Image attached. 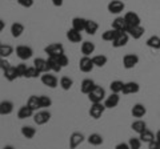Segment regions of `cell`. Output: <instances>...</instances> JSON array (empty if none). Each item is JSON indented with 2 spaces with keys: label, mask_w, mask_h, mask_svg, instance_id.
Segmentation results:
<instances>
[{
  "label": "cell",
  "mask_w": 160,
  "mask_h": 149,
  "mask_svg": "<svg viewBox=\"0 0 160 149\" xmlns=\"http://www.w3.org/2000/svg\"><path fill=\"white\" fill-rule=\"evenodd\" d=\"M104 97H106V91H104V88L99 85H96L88 93V100L91 103H102L104 100Z\"/></svg>",
  "instance_id": "obj_1"
},
{
  "label": "cell",
  "mask_w": 160,
  "mask_h": 149,
  "mask_svg": "<svg viewBox=\"0 0 160 149\" xmlns=\"http://www.w3.org/2000/svg\"><path fill=\"white\" fill-rule=\"evenodd\" d=\"M106 109L107 108L103 103H92L91 108H89V116L92 118H95V120H98V118L102 117V115L104 113Z\"/></svg>",
  "instance_id": "obj_2"
},
{
  "label": "cell",
  "mask_w": 160,
  "mask_h": 149,
  "mask_svg": "<svg viewBox=\"0 0 160 149\" xmlns=\"http://www.w3.org/2000/svg\"><path fill=\"white\" fill-rule=\"evenodd\" d=\"M44 52H46L48 56L58 57L59 55L64 53V47L60 43H53V44H49V46H47L44 48Z\"/></svg>",
  "instance_id": "obj_3"
},
{
  "label": "cell",
  "mask_w": 160,
  "mask_h": 149,
  "mask_svg": "<svg viewBox=\"0 0 160 149\" xmlns=\"http://www.w3.org/2000/svg\"><path fill=\"white\" fill-rule=\"evenodd\" d=\"M49 118H51V113L46 109H43V111H36V113L33 115V121L38 124V125H44V124H47L49 121Z\"/></svg>",
  "instance_id": "obj_4"
},
{
  "label": "cell",
  "mask_w": 160,
  "mask_h": 149,
  "mask_svg": "<svg viewBox=\"0 0 160 149\" xmlns=\"http://www.w3.org/2000/svg\"><path fill=\"white\" fill-rule=\"evenodd\" d=\"M139 63V56L135 53H127L126 56L123 57V67L126 69H132L138 65Z\"/></svg>",
  "instance_id": "obj_5"
},
{
  "label": "cell",
  "mask_w": 160,
  "mask_h": 149,
  "mask_svg": "<svg viewBox=\"0 0 160 149\" xmlns=\"http://www.w3.org/2000/svg\"><path fill=\"white\" fill-rule=\"evenodd\" d=\"M108 12L109 13H113V15H119L120 12L124 11V8H126V4H124L122 0H112V2L108 3Z\"/></svg>",
  "instance_id": "obj_6"
},
{
  "label": "cell",
  "mask_w": 160,
  "mask_h": 149,
  "mask_svg": "<svg viewBox=\"0 0 160 149\" xmlns=\"http://www.w3.org/2000/svg\"><path fill=\"white\" fill-rule=\"evenodd\" d=\"M16 55L20 60H28V59L32 57L33 51H32V48L28 46H19V47H16Z\"/></svg>",
  "instance_id": "obj_7"
},
{
  "label": "cell",
  "mask_w": 160,
  "mask_h": 149,
  "mask_svg": "<svg viewBox=\"0 0 160 149\" xmlns=\"http://www.w3.org/2000/svg\"><path fill=\"white\" fill-rule=\"evenodd\" d=\"M95 67V64L92 61V59L89 57V56H83L82 59H80V61H79V68H80V71L84 72V73H88V72H91L92 69Z\"/></svg>",
  "instance_id": "obj_8"
},
{
  "label": "cell",
  "mask_w": 160,
  "mask_h": 149,
  "mask_svg": "<svg viewBox=\"0 0 160 149\" xmlns=\"http://www.w3.org/2000/svg\"><path fill=\"white\" fill-rule=\"evenodd\" d=\"M129 40V35L127 32H119V35L116 36V39L112 41V47L113 48H122L126 47L127 43Z\"/></svg>",
  "instance_id": "obj_9"
},
{
  "label": "cell",
  "mask_w": 160,
  "mask_h": 149,
  "mask_svg": "<svg viewBox=\"0 0 160 149\" xmlns=\"http://www.w3.org/2000/svg\"><path fill=\"white\" fill-rule=\"evenodd\" d=\"M40 80H42V83L44 84L46 87L48 88H56L58 87V79L55 74H49L48 72H46V74H43L42 77H40Z\"/></svg>",
  "instance_id": "obj_10"
},
{
  "label": "cell",
  "mask_w": 160,
  "mask_h": 149,
  "mask_svg": "<svg viewBox=\"0 0 160 149\" xmlns=\"http://www.w3.org/2000/svg\"><path fill=\"white\" fill-rule=\"evenodd\" d=\"M144 32H146V29H144L142 26H131V27H128L127 29V33L129 35V37H132L135 39V40H138V39H140L144 35Z\"/></svg>",
  "instance_id": "obj_11"
},
{
  "label": "cell",
  "mask_w": 160,
  "mask_h": 149,
  "mask_svg": "<svg viewBox=\"0 0 160 149\" xmlns=\"http://www.w3.org/2000/svg\"><path fill=\"white\" fill-rule=\"evenodd\" d=\"M140 91V85L135 81H128L124 83L123 85V95H132V93H138Z\"/></svg>",
  "instance_id": "obj_12"
},
{
  "label": "cell",
  "mask_w": 160,
  "mask_h": 149,
  "mask_svg": "<svg viewBox=\"0 0 160 149\" xmlns=\"http://www.w3.org/2000/svg\"><path fill=\"white\" fill-rule=\"evenodd\" d=\"M128 24L126 22V19H124V16H119L116 17L115 20L112 22V28L116 29V31H122V32H127L128 29Z\"/></svg>",
  "instance_id": "obj_13"
},
{
  "label": "cell",
  "mask_w": 160,
  "mask_h": 149,
  "mask_svg": "<svg viewBox=\"0 0 160 149\" xmlns=\"http://www.w3.org/2000/svg\"><path fill=\"white\" fill-rule=\"evenodd\" d=\"M84 141V136H83V133H80V132H73L71 137H69V148H78L80 144H82Z\"/></svg>",
  "instance_id": "obj_14"
},
{
  "label": "cell",
  "mask_w": 160,
  "mask_h": 149,
  "mask_svg": "<svg viewBox=\"0 0 160 149\" xmlns=\"http://www.w3.org/2000/svg\"><path fill=\"white\" fill-rule=\"evenodd\" d=\"M119 103H120V96H119V93L112 92L111 96H108V97L106 99V101H104V105H106V108L112 109V108H115V107H118Z\"/></svg>",
  "instance_id": "obj_15"
},
{
  "label": "cell",
  "mask_w": 160,
  "mask_h": 149,
  "mask_svg": "<svg viewBox=\"0 0 160 149\" xmlns=\"http://www.w3.org/2000/svg\"><path fill=\"white\" fill-rule=\"evenodd\" d=\"M131 113H132V116H133V117H136V118H142V117H144V115L147 113V108L144 107L143 104L138 103V104H135V105L132 107Z\"/></svg>",
  "instance_id": "obj_16"
},
{
  "label": "cell",
  "mask_w": 160,
  "mask_h": 149,
  "mask_svg": "<svg viewBox=\"0 0 160 149\" xmlns=\"http://www.w3.org/2000/svg\"><path fill=\"white\" fill-rule=\"evenodd\" d=\"M12 111H13V103L12 101L4 100V101L0 103V115H2V116L11 115Z\"/></svg>",
  "instance_id": "obj_17"
},
{
  "label": "cell",
  "mask_w": 160,
  "mask_h": 149,
  "mask_svg": "<svg viewBox=\"0 0 160 149\" xmlns=\"http://www.w3.org/2000/svg\"><path fill=\"white\" fill-rule=\"evenodd\" d=\"M124 19L129 27L131 26H139L140 24V16L136 13V12H127L124 15Z\"/></svg>",
  "instance_id": "obj_18"
},
{
  "label": "cell",
  "mask_w": 160,
  "mask_h": 149,
  "mask_svg": "<svg viewBox=\"0 0 160 149\" xmlns=\"http://www.w3.org/2000/svg\"><path fill=\"white\" fill-rule=\"evenodd\" d=\"M33 67L39 69L42 73H46L49 71V68H48V63L46 59H42V57H38V59H35L33 60Z\"/></svg>",
  "instance_id": "obj_19"
},
{
  "label": "cell",
  "mask_w": 160,
  "mask_h": 149,
  "mask_svg": "<svg viewBox=\"0 0 160 149\" xmlns=\"http://www.w3.org/2000/svg\"><path fill=\"white\" fill-rule=\"evenodd\" d=\"M67 39L71 43H80L82 41V32L80 31H76L75 28H71L67 31Z\"/></svg>",
  "instance_id": "obj_20"
},
{
  "label": "cell",
  "mask_w": 160,
  "mask_h": 149,
  "mask_svg": "<svg viewBox=\"0 0 160 149\" xmlns=\"http://www.w3.org/2000/svg\"><path fill=\"white\" fill-rule=\"evenodd\" d=\"M95 87H96V84H95L93 80H91V79H84L82 81V85H80V89H82V92L84 95H88Z\"/></svg>",
  "instance_id": "obj_21"
},
{
  "label": "cell",
  "mask_w": 160,
  "mask_h": 149,
  "mask_svg": "<svg viewBox=\"0 0 160 149\" xmlns=\"http://www.w3.org/2000/svg\"><path fill=\"white\" fill-rule=\"evenodd\" d=\"M131 129L133 132H136L138 135H140L142 132H144L147 129V123L146 121H143L142 118H138L136 121H133L132 124H131Z\"/></svg>",
  "instance_id": "obj_22"
},
{
  "label": "cell",
  "mask_w": 160,
  "mask_h": 149,
  "mask_svg": "<svg viewBox=\"0 0 160 149\" xmlns=\"http://www.w3.org/2000/svg\"><path fill=\"white\" fill-rule=\"evenodd\" d=\"M86 23H87V19L84 17H73L72 19V28H75L76 31L83 32L86 29Z\"/></svg>",
  "instance_id": "obj_23"
},
{
  "label": "cell",
  "mask_w": 160,
  "mask_h": 149,
  "mask_svg": "<svg viewBox=\"0 0 160 149\" xmlns=\"http://www.w3.org/2000/svg\"><path fill=\"white\" fill-rule=\"evenodd\" d=\"M47 63H48V68H49V71H52V72H60L62 71V65L59 64L58 61V59L56 57H52V56H48L47 59Z\"/></svg>",
  "instance_id": "obj_24"
},
{
  "label": "cell",
  "mask_w": 160,
  "mask_h": 149,
  "mask_svg": "<svg viewBox=\"0 0 160 149\" xmlns=\"http://www.w3.org/2000/svg\"><path fill=\"white\" fill-rule=\"evenodd\" d=\"M33 112H35L33 109H31L28 105H24L18 111V117L20 118V120H24V118H28V117L33 116Z\"/></svg>",
  "instance_id": "obj_25"
},
{
  "label": "cell",
  "mask_w": 160,
  "mask_h": 149,
  "mask_svg": "<svg viewBox=\"0 0 160 149\" xmlns=\"http://www.w3.org/2000/svg\"><path fill=\"white\" fill-rule=\"evenodd\" d=\"M119 32H122V31H116V29H108V31H106V32H103V35H102V39L104 41H113L115 39H116V36L119 35Z\"/></svg>",
  "instance_id": "obj_26"
},
{
  "label": "cell",
  "mask_w": 160,
  "mask_h": 149,
  "mask_svg": "<svg viewBox=\"0 0 160 149\" xmlns=\"http://www.w3.org/2000/svg\"><path fill=\"white\" fill-rule=\"evenodd\" d=\"M4 72V77L7 79L8 81H13V80H16V79L19 77L18 76V71H16V67H9L7 68L6 71H3Z\"/></svg>",
  "instance_id": "obj_27"
},
{
  "label": "cell",
  "mask_w": 160,
  "mask_h": 149,
  "mask_svg": "<svg viewBox=\"0 0 160 149\" xmlns=\"http://www.w3.org/2000/svg\"><path fill=\"white\" fill-rule=\"evenodd\" d=\"M24 32V26L22 23H13L12 26H11V33H12V36L13 37H20L23 35Z\"/></svg>",
  "instance_id": "obj_28"
},
{
  "label": "cell",
  "mask_w": 160,
  "mask_h": 149,
  "mask_svg": "<svg viewBox=\"0 0 160 149\" xmlns=\"http://www.w3.org/2000/svg\"><path fill=\"white\" fill-rule=\"evenodd\" d=\"M95 52V44L91 43V41H84L82 44V53L84 56H89Z\"/></svg>",
  "instance_id": "obj_29"
},
{
  "label": "cell",
  "mask_w": 160,
  "mask_h": 149,
  "mask_svg": "<svg viewBox=\"0 0 160 149\" xmlns=\"http://www.w3.org/2000/svg\"><path fill=\"white\" fill-rule=\"evenodd\" d=\"M98 29H99V24L95 22V20H87L86 23V31L88 35H95L98 32Z\"/></svg>",
  "instance_id": "obj_30"
},
{
  "label": "cell",
  "mask_w": 160,
  "mask_h": 149,
  "mask_svg": "<svg viewBox=\"0 0 160 149\" xmlns=\"http://www.w3.org/2000/svg\"><path fill=\"white\" fill-rule=\"evenodd\" d=\"M146 44H147V47L152 48V49H160V37L156 36V35H153V36L147 39Z\"/></svg>",
  "instance_id": "obj_31"
},
{
  "label": "cell",
  "mask_w": 160,
  "mask_h": 149,
  "mask_svg": "<svg viewBox=\"0 0 160 149\" xmlns=\"http://www.w3.org/2000/svg\"><path fill=\"white\" fill-rule=\"evenodd\" d=\"M88 142L91 145H95V147H99L103 144V136L99 135V133H92V135L88 136Z\"/></svg>",
  "instance_id": "obj_32"
},
{
  "label": "cell",
  "mask_w": 160,
  "mask_h": 149,
  "mask_svg": "<svg viewBox=\"0 0 160 149\" xmlns=\"http://www.w3.org/2000/svg\"><path fill=\"white\" fill-rule=\"evenodd\" d=\"M27 105L33 109L35 112L39 111V109H42V107H40V100H39V96H31L28 99V101H27Z\"/></svg>",
  "instance_id": "obj_33"
},
{
  "label": "cell",
  "mask_w": 160,
  "mask_h": 149,
  "mask_svg": "<svg viewBox=\"0 0 160 149\" xmlns=\"http://www.w3.org/2000/svg\"><path fill=\"white\" fill-rule=\"evenodd\" d=\"M22 135L26 138H33L35 135H36V129L31 125H24L22 128Z\"/></svg>",
  "instance_id": "obj_34"
},
{
  "label": "cell",
  "mask_w": 160,
  "mask_h": 149,
  "mask_svg": "<svg viewBox=\"0 0 160 149\" xmlns=\"http://www.w3.org/2000/svg\"><path fill=\"white\" fill-rule=\"evenodd\" d=\"M92 61H93V64H95V67H104L107 64V61H108V59H107V56H104V55H96V56H93L92 57Z\"/></svg>",
  "instance_id": "obj_35"
},
{
  "label": "cell",
  "mask_w": 160,
  "mask_h": 149,
  "mask_svg": "<svg viewBox=\"0 0 160 149\" xmlns=\"http://www.w3.org/2000/svg\"><path fill=\"white\" fill-rule=\"evenodd\" d=\"M60 87H62L64 91H69V89L72 88V85H73V80L72 79H69L68 76H63L62 79H60Z\"/></svg>",
  "instance_id": "obj_36"
},
{
  "label": "cell",
  "mask_w": 160,
  "mask_h": 149,
  "mask_svg": "<svg viewBox=\"0 0 160 149\" xmlns=\"http://www.w3.org/2000/svg\"><path fill=\"white\" fill-rule=\"evenodd\" d=\"M139 137H140V140H142L143 142H151L152 140H155V135H153V132H151V131H148V129H146L144 132H142L139 135Z\"/></svg>",
  "instance_id": "obj_37"
},
{
  "label": "cell",
  "mask_w": 160,
  "mask_h": 149,
  "mask_svg": "<svg viewBox=\"0 0 160 149\" xmlns=\"http://www.w3.org/2000/svg\"><path fill=\"white\" fill-rule=\"evenodd\" d=\"M123 85H124L123 81H120V80H113L111 84H109V89H111V92L120 93V92L123 91Z\"/></svg>",
  "instance_id": "obj_38"
},
{
  "label": "cell",
  "mask_w": 160,
  "mask_h": 149,
  "mask_svg": "<svg viewBox=\"0 0 160 149\" xmlns=\"http://www.w3.org/2000/svg\"><path fill=\"white\" fill-rule=\"evenodd\" d=\"M13 53V48L11 46H3L0 47V56H2L3 59H7L8 56H11V55Z\"/></svg>",
  "instance_id": "obj_39"
},
{
  "label": "cell",
  "mask_w": 160,
  "mask_h": 149,
  "mask_svg": "<svg viewBox=\"0 0 160 149\" xmlns=\"http://www.w3.org/2000/svg\"><path fill=\"white\" fill-rule=\"evenodd\" d=\"M40 73H42V72H40L39 69H36L35 67H28L26 74H24V77H26V79H36Z\"/></svg>",
  "instance_id": "obj_40"
},
{
  "label": "cell",
  "mask_w": 160,
  "mask_h": 149,
  "mask_svg": "<svg viewBox=\"0 0 160 149\" xmlns=\"http://www.w3.org/2000/svg\"><path fill=\"white\" fill-rule=\"evenodd\" d=\"M39 100H40V107H42V109H47L48 107L52 105V100L46 95L39 96Z\"/></svg>",
  "instance_id": "obj_41"
},
{
  "label": "cell",
  "mask_w": 160,
  "mask_h": 149,
  "mask_svg": "<svg viewBox=\"0 0 160 149\" xmlns=\"http://www.w3.org/2000/svg\"><path fill=\"white\" fill-rule=\"evenodd\" d=\"M142 140H140V137H131L129 138V141H128V144H129V148L131 149H139L140 147H142Z\"/></svg>",
  "instance_id": "obj_42"
},
{
  "label": "cell",
  "mask_w": 160,
  "mask_h": 149,
  "mask_svg": "<svg viewBox=\"0 0 160 149\" xmlns=\"http://www.w3.org/2000/svg\"><path fill=\"white\" fill-rule=\"evenodd\" d=\"M56 59H58L59 64H60V65H62L63 68H64V67H67L68 64H69V60H68V57L66 56V53H62V55H59V56H58Z\"/></svg>",
  "instance_id": "obj_43"
},
{
  "label": "cell",
  "mask_w": 160,
  "mask_h": 149,
  "mask_svg": "<svg viewBox=\"0 0 160 149\" xmlns=\"http://www.w3.org/2000/svg\"><path fill=\"white\" fill-rule=\"evenodd\" d=\"M27 65L26 64H19V65H16V71H18V76L19 77H24V74H26L27 72Z\"/></svg>",
  "instance_id": "obj_44"
},
{
  "label": "cell",
  "mask_w": 160,
  "mask_h": 149,
  "mask_svg": "<svg viewBox=\"0 0 160 149\" xmlns=\"http://www.w3.org/2000/svg\"><path fill=\"white\" fill-rule=\"evenodd\" d=\"M19 6H22L24 8H31L33 6V0H18Z\"/></svg>",
  "instance_id": "obj_45"
},
{
  "label": "cell",
  "mask_w": 160,
  "mask_h": 149,
  "mask_svg": "<svg viewBox=\"0 0 160 149\" xmlns=\"http://www.w3.org/2000/svg\"><path fill=\"white\" fill-rule=\"evenodd\" d=\"M148 148L149 149H160V142L155 138V140H152L151 142H148Z\"/></svg>",
  "instance_id": "obj_46"
},
{
  "label": "cell",
  "mask_w": 160,
  "mask_h": 149,
  "mask_svg": "<svg viewBox=\"0 0 160 149\" xmlns=\"http://www.w3.org/2000/svg\"><path fill=\"white\" fill-rule=\"evenodd\" d=\"M9 67H11V64H9V63L6 60V59H3V61H2V65H0V68H2L3 71H6V69H7V68H9Z\"/></svg>",
  "instance_id": "obj_47"
},
{
  "label": "cell",
  "mask_w": 160,
  "mask_h": 149,
  "mask_svg": "<svg viewBox=\"0 0 160 149\" xmlns=\"http://www.w3.org/2000/svg\"><path fill=\"white\" fill-rule=\"evenodd\" d=\"M116 149H131L129 148V144H126V142H120L116 145Z\"/></svg>",
  "instance_id": "obj_48"
},
{
  "label": "cell",
  "mask_w": 160,
  "mask_h": 149,
  "mask_svg": "<svg viewBox=\"0 0 160 149\" xmlns=\"http://www.w3.org/2000/svg\"><path fill=\"white\" fill-rule=\"evenodd\" d=\"M63 2L64 0H52V4L55 7H62L63 6Z\"/></svg>",
  "instance_id": "obj_49"
},
{
  "label": "cell",
  "mask_w": 160,
  "mask_h": 149,
  "mask_svg": "<svg viewBox=\"0 0 160 149\" xmlns=\"http://www.w3.org/2000/svg\"><path fill=\"white\" fill-rule=\"evenodd\" d=\"M4 27H6V23H4V20H2V19H0V33L3 32Z\"/></svg>",
  "instance_id": "obj_50"
},
{
  "label": "cell",
  "mask_w": 160,
  "mask_h": 149,
  "mask_svg": "<svg viewBox=\"0 0 160 149\" xmlns=\"http://www.w3.org/2000/svg\"><path fill=\"white\" fill-rule=\"evenodd\" d=\"M155 138H156V140L160 142V131H158V132H156V136H155Z\"/></svg>",
  "instance_id": "obj_51"
},
{
  "label": "cell",
  "mask_w": 160,
  "mask_h": 149,
  "mask_svg": "<svg viewBox=\"0 0 160 149\" xmlns=\"http://www.w3.org/2000/svg\"><path fill=\"white\" fill-rule=\"evenodd\" d=\"M2 61H3V57L0 56V65H2Z\"/></svg>",
  "instance_id": "obj_52"
},
{
  "label": "cell",
  "mask_w": 160,
  "mask_h": 149,
  "mask_svg": "<svg viewBox=\"0 0 160 149\" xmlns=\"http://www.w3.org/2000/svg\"><path fill=\"white\" fill-rule=\"evenodd\" d=\"M0 47H2V43H0Z\"/></svg>",
  "instance_id": "obj_53"
}]
</instances>
